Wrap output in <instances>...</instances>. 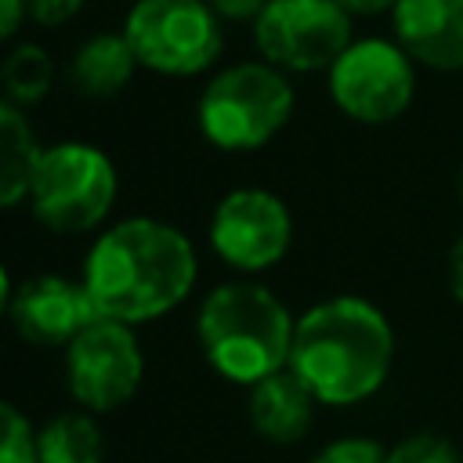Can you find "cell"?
<instances>
[{
	"mask_svg": "<svg viewBox=\"0 0 463 463\" xmlns=\"http://www.w3.org/2000/svg\"><path fill=\"white\" fill-rule=\"evenodd\" d=\"M449 289L463 304V232H459V239L449 250Z\"/></svg>",
	"mask_w": 463,
	"mask_h": 463,
	"instance_id": "cell-24",
	"label": "cell"
},
{
	"mask_svg": "<svg viewBox=\"0 0 463 463\" xmlns=\"http://www.w3.org/2000/svg\"><path fill=\"white\" fill-rule=\"evenodd\" d=\"M347 14H380V11H394L398 0H336Z\"/></svg>",
	"mask_w": 463,
	"mask_h": 463,
	"instance_id": "cell-25",
	"label": "cell"
},
{
	"mask_svg": "<svg viewBox=\"0 0 463 463\" xmlns=\"http://www.w3.org/2000/svg\"><path fill=\"white\" fill-rule=\"evenodd\" d=\"M40 463H101L105 438L94 412H61L36 430Z\"/></svg>",
	"mask_w": 463,
	"mask_h": 463,
	"instance_id": "cell-16",
	"label": "cell"
},
{
	"mask_svg": "<svg viewBox=\"0 0 463 463\" xmlns=\"http://www.w3.org/2000/svg\"><path fill=\"white\" fill-rule=\"evenodd\" d=\"M25 4H29V14L40 25H61L80 11L83 0H25Z\"/></svg>",
	"mask_w": 463,
	"mask_h": 463,
	"instance_id": "cell-21",
	"label": "cell"
},
{
	"mask_svg": "<svg viewBox=\"0 0 463 463\" xmlns=\"http://www.w3.org/2000/svg\"><path fill=\"white\" fill-rule=\"evenodd\" d=\"M459 199H463V170H459Z\"/></svg>",
	"mask_w": 463,
	"mask_h": 463,
	"instance_id": "cell-27",
	"label": "cell"
},
{
	"mask_svg": "<svg viewBox=\"0 0 463 463\" xmlns=\"http://www.w3.org/2000/svg\"><path fill=\"white\" fill-rule=\"evenodd\" d=\"M192 239L159 217H123L87 250L83 286L98 318L141 326L174 311L195 286Z\"/></svg>",
	"mask_w": 463,
	"mask_h": 463,
	"instance_id": "cell-1",
	"label": "cell"
},
{
	"mask_svg": "<svg viewBox=\"0 0 463 463\" xmlns=\"http://www.w3.org/2000/svg\"><path fill=\"white\" fill-rule=\"evenodd\" d=\"M398 47L430 69H463V0H398Z\"/></svg>",
	"mask_w": 463,
	"mask_h": 463,
	"instance_id": "cell-12",
	"label": "cell"
},
{
	"mask_svg": "<svg viewBox=\"0 0 463 463\" xmlns=\"http://www.w3.org/2000/svg\"><path fill=\"white\" fill-rule=\"evenodd\" d=\"M394 365V329L387 315L354 293L326 297L297 315L289 369L318 405H358L373 398Z\"/></svg>",
	"mask_w": 463,
	"mask_h": 463,
	"instance_id": "cell-2",
	"label": "cell"
},
{
	"mask_svg": "<svg viewBox=\"0 0 463 463\" xmlns=\"http://www.w3.org/2000/svg\"><path fill=\"white\" fill-rule=\"evenodd\" d=\"M0 463H40L36 459V427L7 398H0Z\"/></svg>",
	"mask_w": 463,
	"mask_h": 463,
	"instance_id": "cell-18",
	"label": "cell"
},
{
	"mask_svg": "<svg viewBox=\"0 0 463 463\" xmlns=\"http://www.w3.org/2000/svg\"><path fill=\"white\" fill-rule=\"evenodd\" d=\"M7 318L25 344L36 347H69L94 318V300L83 279L65 275H36L14 286Z\"/></svg>",
	"mask_w": 463,
	"mask_h": 463,
	"instance_id": "cell-11",
	"label": "cell"
},
{
	"mask_svg": "<svg viewBox=\"0 0 463 463\" xmlns=\"http://www.w3.org/2000/svg\"><path fill=\"white\" fill-rule=\"evenodd\" d=\"M40 145L18 105L0 101V210L29 199L33 174L40 163Z\"/></svg>",
	"mask_w": 463,
	"mask_h": 463,
	"instance_id": "cell-15",
	"label": "cell"
},
{
	"mask_svg": "<svg viewBox=\"0 0 463 463\" xmlns=\"http://www.w3.org/2000/svg\"><path fill=\"white\" fill-rule=\"evenodd\" d=\"M123 36L137 65L163 76H192L221 54V22L203 0H137Z\"/></svg>",
	"mask_w": 463,
	"mask_h": 463,
	"instance_id": "cell-6",
	"label": "cell"
},
{
	"mask_svg": "<svg viewBox=\"0 0 463 463\" xmlns=\"http://www.w3.org/2000/svg\"><path fill=\"white\" fill-rule=\"evenodd\" d=\"M315 405L318 398L304 387V380L286 365L250 387L246 398V416L250 427L271 441V445H297L311 423H315Z\"/></svg>",
	"mask_w": 463,
	"mask_h": 463,
	"instance_id": "cell-13",
	"label": "cell"
},
{
	"mask_svg": "<svg viewBox=\"0 0 463 463\" xmlns=\"http://www.w3.org/2000/svg\"><path fill=\"white\" fill-rule=\"evenodd\" d=\"M297 318L260 282L239 279L213 286L195 315L203 358L228 383L253 387L257 380L289 365Z\"/></svg>",
	"mask_w": 463,
	"mask_h": 463,
	"instance_id": "cell-3",
	"label": "cell"
},
{
	"mask_svg": "<svg viewBox=\"0 0 463 463\" xmlns=\"http://www.w3.org/2000/svg\"><path fill=\"white\" fill-rule=\"evenodd\" d=\"M293 116V87L275 65L242 61L210 80L199 98V130L221 152L268 145Z\"/></svg>",
	"mask_w": 463,
	"mask_h": 463,
	"instance_id": "cell-4",
	"label": "cell"
},
{
	"mask_svg": "<svg viewBox=\"0 0 463 463\" xmlns=\"http://www.w3.org/2000/svg\"><path fill=\"white\" fill-rule=\"evenodd\" d=\"M119 177L112 159L83 141H61L40 152L29 206L33 217L58 235L94 232L112 213Z\"/></svg>",
	"mask_w": 463,
	"mask_h": 463,
	"instance_id": "cell-5",
	"label": "cell"
},
{
	"mask_svg": "<svg viewBox=\"0 0 463 463\" xmlns=\"http://www.w3.org/2000/svg\"><path fill=\"white\" fill-rule=\"evenodd\" d=\"M11 297H14V286H11L7 268L0 264V318H4V315H7V307H11Z\"/></svg>",
	"mask_w": 463,
	"mask_h": 463,
	"instance_id": "cell-26",
	"label": "cell"
},
{
	"mask_svg": "<svg viewBox=\"0 0 463 463\" xmlns=\"http://www.w3.org/2000/svg\"><path fill=\"white\" fill-rule=\"evenodd\" d=\"M253 40L268 65L289 72L329 69L354 43L351 14L336 0H268L253 22Z\"/></svg>",
	"mask_w": 463,
	"mask_h": 463,
	"instance_id": "cell-8",
	"label": "cell"
},
{
	"mask_svg": "<svg viewBox=\"0 0 463 463\" xmlns=\"http://www.w3.org/2000/svg\"><path fill=\"white\" fill-rule=\"evenodd\" d=\"M210 246L242 275L268 271L293 246L289 206L268 188H235L210 213Z\"/></svg>",
	"mask_w": 463,
	"mask_h": 463,
	"instance_id": "cell-10",
	"label": "cell"
},
{
	"mask_svg": "<svg viewBox=\"0 0 463 463\" xmlns=\"http://www.w3.org/2000/svg\"><path fill=\"white\" fill-rule=\"evenodd\" d=\"M311 463H387V449L373 438H336L329 445H322Z\"/></svg>",
	"mask_w": 463,
	"mask_h": 463,
	"instance_id": "cell-20",
	"label": "cell"
},
{
	"mask_svg": "<svg viewBox=\"0 0 463 463\" xmlns=\"http://www.w3.org/2000/svg\"><path fill=\"white\" fill-rule=\"evenodd\" d=\"M387 463H463V456L449 438L434 430H416L387 449Z\"/></svg>",
	"mask_w": 463,
	"mask_h": 463,
	"instance_id": "cell-19",
	"label": "cell"
},
{
	"mask_svg": "<svg viewBox=\"0 0 463 463\" xmlns=\"http://www.w3.org/2000/svg\"><path fill=\"white\" fill-rule=\"evenodd\" d=\"M51 76H54V65L47 58L43 47L36 43H22L14 47L7 58H4V69H0V80H4V90L14 105H33L47 94L51 87Z\"/></svg>",
	"mask_w": 463,
	"mask_h": 463,
	"instance_id": "cell-17",
	"label": "cell"
},
{
	"mask_svg": "<svg viewBox=\"0 0 463 463\" xmlns=\"http://www.w3.org/2000/svg\"><path fill=\"white\" fill-rule=\"evenodd\" d=\"M329 94L358 123H391L416 94L412 58L391 40H358L329 65Z\"/></svg>",
	"mask_w": 463,
	"mask_h": 463,
	"instance_id": "cell-9",
	"label": "cell"
},
{
	"mask_svg": "<svg viewBox=\"0 0 463 463\" xmlns=\"http://www.w3.org/2000/svg\"><path fill=\"white\" fill-rule=\"evenodd\" d=\"M213 7L217 18H232V22H257V14L268 7V0H206Z\"/></svg>",
	"mask_w": 463,
	"mask_h": 463,
	"instance_id": "cell-22",
	"label": "cell"
},
{
	"mask_svg": "<svg viewBox=\"0 0 463 463\" xmlns=\"http://www.w3.org/2000/svg\"><path fill=\"white\" fill-rule=\"evenodd\" d=\"M145 380V354L134 326L94 318L65 347V383L83 412L123 409Z\"/></svg>",
	"mask_w": 463,
	"mask_h": 463,
	"instance_id": "cell-7",
	"label": "cell"
},
{
	"mask_svg": "<svg viewBox=\"0 0 463 463\" xmlns=\"http://www.w3.org/2000/svg\"><path fill=\"white\" fill-rule=\"evenodd\" d=\"M137 69V54L130 51L127 36L119 33H98L72 54V87L87 98H112L130 83Z\"/></svg>",
	"mask_w": 463,
	"mask_h": 463,
	"instance_id": "cell-14",
	"label": "cell"
},
{
	"mask_svg": "<svg viewBox=\"0 0 463 463\" xmlns=\"http://www.w3.org/2000/svg\"><path fill=\"white\" fill-rule=\"evenodd\" d=\"M25 14H29L25 0H0V40H11L25 22Z\"/></svg>",
	"mask_w": 463,
	"mask_h": 463,
	"instance_id": "cell-23",
	"label": "cell"
}]
</instances>
